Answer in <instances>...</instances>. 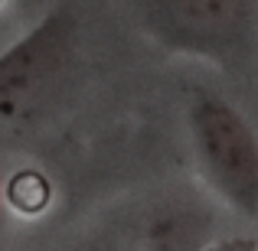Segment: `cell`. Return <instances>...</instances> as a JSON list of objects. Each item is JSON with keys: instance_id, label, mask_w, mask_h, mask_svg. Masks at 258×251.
I'll return each instance as SVG.
<instances>
[{"instance_id": "8992f818", "label": "cell", "mask_w": 258, "mask_h": 251, "mask_svg": "<svg viewBox=\"0 0 258 251\" xmlns=\"http://www.w3.org/2000/svg\"><path fill=\"white\" fill-rule=\"evenodd\" d=\"M203 251H258L252 241H226V245H219V248H203Z\"/></svg>"}, {"instance_id": "6da1fadb", "label": "cell", "mask_w": 258, "mask_h": 251, "mask_svg": "<svg viewBox=\"0 0 258 251\" xmlns=\"http://www.w3.org/2000/svg\"><path fill=\"white\" fill-rule=\"evenodd\" d=\"M189 131L219 196L242 215H258V137L229 101L200 95L189 108Z\"/></svg>"}, {"instance_id": "3957f363", "label": "cell", "mask_w": 258, "mask_h": 251, "mask_svg": "<svg viewBox=\"0 0 258 251\" xmlns=\"http://www.w3.org/2000/svg\"><path fill=\"white\" fill-rule=\"evenodd\" d=\"M76 36L72 10H56L0 56V118L33 101L62 69Z\"/></svg>"}, {"instance_id": "7a4b0ae2", "label": "cell", "mask_w": 258, "mask_h": 251, "mask_svg": "<svg viewBox=\"0 0 258 251\" xmlns=\"http://www.w3.org/2000/svg\"><path fill=\"white\" fill-rule=\"evenodd\" d=\"M147 30L173 49L229 56L245 36L248 0H141Z\"/></svg>"}, {"instance_id": "52a82bcc", "label": "cell", "mask_w": 258, "mask_h": 251, "mask_svg": "<svg viewBox=\"0 0 258 251\" xmlns=\"http://www.w3.org/2000/svg\"><path fill=\"white\" fill-rule=\"evenodd\" d=\"M4 4H7V0H0V7H4Z\"/></svg>"}, {"instance_id": "277c9868", "label": "cell", "mask_w": 258, "mask_h": 251, "mask_svg": "<svg viewBox=\"0 0 258 251\" xmlns=\"http://www.w3.org/2000/svg\"><path fill=\"white\" fill-rule=\"evenodd\" d=\"M206 219L186 206H164L141 215L111 251H203Z\"/></svg>"}, {"instance_id": "5b68a950", "label": "cell", "mask_w": 258, "mask_h": 251, "mask_svg": "<svg viewBox=\"0 0 258 251\" xmlns=\"http://www.w3.org/2000/svg\"><path fill=\"white\" fill-rule=\"evenodd\" d=\"M7 196L23 212H39L46 206V199H49V186H46V180L39 173H17L10 180V186H7Z\"/></svg>"}]
</instances>
